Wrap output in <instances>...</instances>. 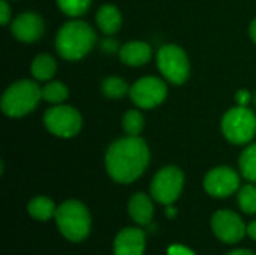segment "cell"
I'll use <instances>...</instances> for the list:
<instances>
[{"label":"cell","mask_w":256,"mask_h":255,"mask_svg":"<svg viewBox=\"0 0 256 255\" xmlns=\"http://www.w3.org/2000/svg\"><path fill=\"white\" fill-rule=\"evenodd\" d=\"M148 161L150 152L146 141L140 137L128 135L110 146L105 156V167L116 182L130 183L144 173Z\"/></svg>","instance_id":"cell-1"},{"label":"cell","mask_w":256,"mask_h":255,"mask_svg":"<svg viewBox=\"0 0 256 255\" xmlns=\"http://www.w3.org/2000/svg\"><path fill=\"white\" fill-rule=\"evenodd\" d=\"M96 44L94 30L84 21H69L57 33L56 48L66 60H80Z\"/></svg>","instance_id":"cell-2"},{"label":"cell","mask_w":256,"mask_h":255,"mask_svg":"<svg viewBox=\"0 0 256 255\" xmlns=\"http://www.w3.org/2000/svg\"><path fill=\"white\" fill-rule=\"evenodd\" d=\"M56 224L60 233L70 242H82L92 230L88 209L78 200H68L56 210Z\"/></svg>","instance_id":"cell-3"},{"label":"cell","mask_w":256,"mask_h":255,"mask_svg":"<svg viewBox=\"0 0 256 255\" xmlns=\"http://www.w3.org/2000/svg\"><path fill=\"white\" fill-rule=\"evenodd\" d=\"M42 89L34 81L22 80L12 84L2 98V110L9 117H22L39 104Z\"/></svg>","instance_id":"cell-4"},{"label":"cell","mask_w":256,"mask_h":255,"mask_svg":"<svg viewBox=\"0 0 256 255\" xmlns=\"http://www.w3.org/2000/svg\"><path fill=\"white\" fill-rule=\"evenodd\" d=\"M222 132L232 144H246L256 134V116L248 107L231 108L222 120Z\"/></svg>","instance_id":"cell-5"},{"label":"cell","mask_w":256,"mask_h":255,"mask_svg":"<svg viewBox=\"0 0 256 255\" xmlns=\"http://www.w3.org/2000/svg\"><path fill=\"white\" fill-rule=\"evenodd\" d=\"M184 185V176L177 167L162 168L152 180V197L165 206L172 204L182 194Z\"/></svg>","instance_id":"cell-6"},{"label":"cell","mask_w":256,"mask_h":255,"mask_svg":"<svg viewBox=\"0 0 256 255\" xmlns=\"http://www.w3.org/2000/svg\"><path fill=\"white\" fill-rule=\"evenodd\" d=\"M45 128L56 137L70 138L81 129V114L68 105H57L50 108L44 116Z\"/></svg>","instance_id":"cell-7"},{"label":"cell","mask_w":256,"mask_h":255,"mask_svg":"<svg viewBox=\"0 0 256 255\" xmlns=\"http://www.w3.org/2000/svg\"><path fill=\"white\" fill-rule=\"evenodd\" d=\"M158 66L162 75L172 84H183L189 77V60L177 45H165L158 53Z\"/></svg>","instance_id":"cell-8"},{"label":"cell","mask_w":256,"mask_h":255,"mask_svg":"<svg viewBox=\"0 0 256 255\" xmlns=\"http://www.w3.org/2000/svg\"><path fill=\"white\" fill-rule=\"evenodd\" d=\"M166 84L156 77H146L138 80L130 87V99L140 108H153L166 98Z\"/></svg>","instance_id":"cell-9"},{"label":"cell","mask_w":256,"mask_h":255,"mask_svg":"<svg viewBox=\"0 0 256 255\" xmlns=\"http://www.w3.org/2000/svg\"><path fill=\"white\" fill-rule=\"evenodd\" d=\"M212 230L214 236L225 243H237L248 233L240 215L232 210H218L212 218Z\"/></svg>","instance_id":"cell-10"},{"label":"cell","mask_w":256,"mask_h":255,"mask_svg":"<svg viewBox=\"0 0 256 255\" xmlns=\"http://www.w3.org/2000/svg\"><path fill=\"white\" fill-rule=\"evenodd\" d=\"M204 188L212 197H230L240 188V177L237 171L230 167H218L207 173Z\"/></svg>","instance_id":"cell-11"},{"label":"cell","mask_w":256,"mask_h":255,"mask_svg":"<svg viewBox=\"0 0 256 255\" xmlns=\"http://www.w3.org/2000/svg\"><path fill=\"white\" fill-rule=\"evenodd\" d=\"M12 33L21 42H34L44 33V21L34 12H24L14 20Z\"/></svg>","instance_id":"cell-12"},{"label":"cell","mask_w":256,"mask_h":255,"mask_svg":"<svg viewBox=\"0 0 256 255\" xmlns=\"http://www.w3.org/2000/svg\"><path fill=\"white\" fill-rule=\"evenodd\" d=\"M146 234L135 227L123 228L114 239V255H144Z\"/></svg>","instance_id":"cell-13"},{"label":"cell","mask_w":256,"mask_h":255,"mask_svg":"<svg viewBox=\"0 0 256 255\" xmlns=\"http://www.w3.org/2000/svg\"><path fill=\"white\" fill-rule=\"evenodd\" d=\"M128 212L136 224L147 225L153 219L154 207H153L152 200L146 194L138 192L134 197H130L129 204H128Z\"/></svg>","instance_id":"cell-14"},{"label":"cell","mask_w":256,"mask_h":255,"mask_svg":"<svg viewBox=\"0 0 256 255\" xmlns=\"http://www.w3.org/2000/svg\"><path fill=\"white\" fill-rule=\"evenodd\" d=\"M120 59L129 66H141L150 62L152 48L146 42H129L120 48Z\"/></svg>","instance_id":"cell-15"},{"label":"cell","mask_w":256,"mask_h":255,"mask_svg":"<svg viewBox=\"0 0 256 255\" xmlns=\"http://www.w3.org/2000/svg\"><path fill=\"white\" fill-rule=\"evenodd\" d=\"M96 21L99 29L105 35H114L122 27V14L112 5H104L96 15Z\"/></svg>","instance_id":"cell-16"},{"label":"cell","mask_w":256,"mask_h":255,"mask_svg":"<svg viewBox=\"0 0 256 255\" xmlns=\"http://www.w3.org/2000/svg\"><path fill=\"white\" fill-rule=\"evenodd\" d=\"M27 210L32 218H34L38 221H48L50 218H52L56 215L57 207H56L54 201L48 197H34L30 200Z\"/></svg>","instance_id":"cell-17"},{"label":"cell","mask_w":256,"mask_h":255,"mask_svg":"<svg viewBox=\"0 0 256 255\" xmlns=\"http://www.w3.org/2000/svg\"><path fill=\"white\" fill-rule=\"evenodd\" d=\"M56 69H57V63L48 54L38 56L32 63V74L39 81H46L52 78V75L56 74Z\"/></svg>","instance_id":"cell-18"},{"label":"cell","mask_w":256,"mask_h":255,"mask_svg":"<svg viewBox=\"0 0 256 255\" xmlns=\"http://www.w3.org/2000/svg\"><path fill=\"white\" fill-rule=\"evenodd\" d=\"M102 92L105 96L111 98V99H118L126 96L128 93H130V87L128 86V83L118 77H110L102 83Z\"/></svg>","instance_id":"cell-19"},{"label":"cell","mask_w":256,"mask_h":255,"mask_svg":"<svg viewBox=\"0 0 256 255\" xmlns=\"http://www.w3.org/2000/svg\"><path fill=\"white\" fill-rule=\"evenodd\" d=\"M240 171L250 180L256 182V144L249 146L240 156Z\"/></svg>","instance_id":"cell-20"},{"label":"cell","mask_w":256,"mask_h":255,"mask_svg":"<svg viewBox=\"0 0 256 255\" xmlns=\"http://www.w3.org/2000/svg\"><path fill=\"white\" fill-rule=\"evenodd\" d=\"M69 96V90L63 83L54 81V83H48L46 86H44L42 89V99L51 102V104H60L64 99H68Z\"/></svg>","instance_id":"cell-21"},{"label":"cell","mask_w":256,"mask_h":255,"mask_svg":"<svg viewBox=\"0 0 256 255\" xmlns=\"http://www.w3.org/2000/svg\"><path fill=\"white\" fill-rule=\"evenodd\" d=\"M144 128V116L138 110H130L123 117V129L130 137H138Z\"/></svg>","instance_id":"cell-22"},{"label":"cell","mask_w":256,"mask_h":255,"mask_svg":"<svg viewBox=\"0 0 256 255\" xmlns=\"http://www.w3.org/2000/svg\"><path fill=\"white\" fill-rule=\"evenodd\" d=\"M238 206L244 213H256V186L246 185L238 192Z\"/></svg>","instance_id":"cell-23"},{"label":"cell","mask_w":256,"mask_h":255,"mask_svg":"<svg viewBox=\"0 0 256 255\" xmlns=\"http://www.w3.org/2000/svg\"><path fill=\"white\" fill-rule=\"evenodd\" d=\"M57 5L66 15L80 17L88 9L90 0H57Z\"/></svg>","instance_id":"cell-24"},{"label":"cell","mask_w":256,"mask_h":255,"mask_svg":"<svg viewBox=\"0 0 256 255\" xmlns=\"http://www.w3.org/2000/svg\"><path fill=\"white\" fill-rule=\"evenodd\" d=\"M9 20H10V9H9L8 3L4 0H2L0 2V23L3 26H6L9 23Z\"/></svg>","instance_id":"cell-25"},{"label":"cell","mask_w":256,"mask_h":255,"mask_svg":"<svg viewBox=\"0 0 256 255\" xmlns=\"http://www.w3.org/2000/svg\"><path fill=\"white\" fill-rule=\"evenodd\" d=\"M168 255H195V252L183 245H171L168 248Z\"/></svg>","instance_id":"cell-26"},{"label":"cell","mask_w":256,"mask_h":255,"mask_svg":"<svg viewBox=\"0 0 256 255\" xmlns=\"http://www.w3.org/2000/svg\"><path fill=\"white\" fill-rule=\"evenodd\" d=\"M236 99H237V102H238L240 107H246L249 104V101H250V93L246 92V90H240V92H237Z\"/></svg>","instance_id":"cell-27"},{"label":"cell","mask_w":256,"mask_h":255,"mask_svg":"<svg viewBox=\"0 0 256 255\" xmlns=\"http://www.w3.org/2000/svg\"><path fill=\"white\" fill-rule=\"evenodd\" d=\"M248 236H249L250 239L256 240V219L255 221H252V222L248 225Z\"/></svg>","instance_id":"cell-28"},{"label":"cell","mask_w":256,"mask_h":255,"mask_svg":"<svg viewBox=\"0 0 256 255\" xmlns=\"http://www.w3.org/2000/svg\"><path fill=\"white\" fill-rule=\"evenodd\" d=\"M102 48L105 50V51H114V50H117L116 48V42H112V41H104V44H102Z\"/></svg>","instance_id":"cell-29"},{"label":"cell","mask_w":256,"mask_h":255,"mask_svg":"<svg viewBox=\"0 0 256 255\" xmlns=\"http://www.w3.org/2000/svg\"><path fill=\"white\" fill-rule=\"evenodd\" d=\"M226 255H255L252 251H249V249H234V251H231V252H228Z\"/></svg>","instance_id":"cell-30"},{"label":"cell","mask_w":256,"mask_h":255,"mask_svg":"<svg viewBox=\"0 0 256 255\" xmlns=\"http://www.w3.org/2000/svg\"><path fill=\"white\" fill-rule=\"evenodd\" d=\"M250 38L256 42V20L250 24Z\"/></svg>","instance_id":"cell-31"},{"label":"cell","mask_w":256,"mask_h":255,"mask_svg":"<svg viewBox=\"0 0 256 255\" xmlns=\"http://www.w3.org/2000/svg\"><path fill=\"white\" fill-rule=\"evenodd\" d=\"M166 216H168V218H172V216H176V209H174L171 204L166 207Z\"/></svg>","instance_id":"cell-32"},{"label":"cell","mask_w":256,"mask_h":255,"mask_svg":"<svg viewBox=\"0 0 256 255\" xmlns=\"http://www.w3.org/2000/svg\"><path fill=\"white\" fill-rule=\"evenodd\" d=\"M255 104H256V95H255Z\"/></svg>","instance_id":"cell-33"}]
</instances>
